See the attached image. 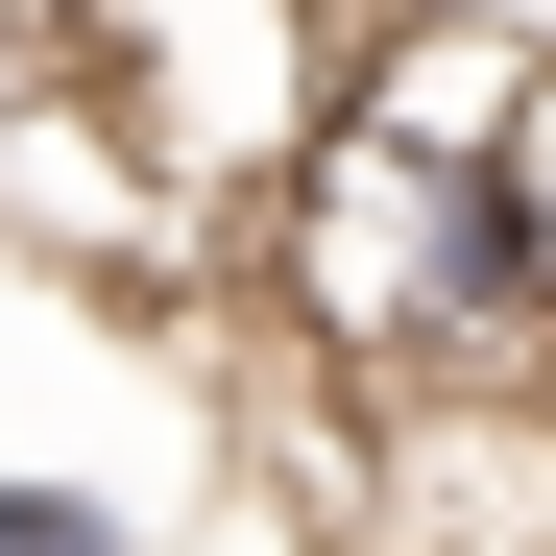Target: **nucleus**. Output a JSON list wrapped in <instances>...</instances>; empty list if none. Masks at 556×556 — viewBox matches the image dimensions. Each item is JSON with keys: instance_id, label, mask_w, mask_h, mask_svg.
<instances>
[{"instance_id": "3", "label": "nucleus", "mask_w": 556, "mask_h": 556, "mask_svg": "<svg viewBox=\"0 0 556 556\" xmlns=\"http://www.w3.org/2000/svg\"><path fill=\"white\" fill-rule=\"evenodd\" d=\"M532 73H556L532 0H388V49H363V98H339V122H388V146H435V169H508Z\"/></svg>"}, {"instance_id": "4", "label": "nucleus", "mask_w": 556, "mask_h": 556, "mask_svg": "<svg viewBox=\"0 0 556 556\" xmlns=\"http://www.w3.org/2000/svg\"><path fill=\"white\" fill-rule=\"evenodd\" d=\"M0 556H146V508H98V484H49V459H0Z\"/></svg>"}, {"instance_id": "5", "label": "nucleus", "mask_w": 556, "mask_h": 556, "mask_svg": "<svg viewBox=\"0 0 556 556\" xmlns=\"http://www.w3.org/2000/svg\"><path fill=\"white\" fill-rule=\"evenodd\" d=\"M484 194H508V266H532V315H556V73H532V122H508Z\"/></svg>"}, {"instance_id": "2", "label": "nucleus", "mask_w": 556, "mask_h": 556, "mask_svg": "<svg viewBox=\"0 0 556 556\" xmlns=\"http://www.w3.org/2000/svg\"><path fill=\"white\" fill-rule=\"evenodd\" d=\"M363 49H388V0H73V73H98L194 194H242V218L339 146Z\"/></svg>"}, {"instance_id": "1", "label": "nucleus", "mask_w": 556, "mask_h": 556, "mask_svg": "<svg viewBox=\"0 0 556 556\" xmlns=\"http://www.w3.org/2000/svg\"><path fill=\"white\" fill-rule=\"evenodd\" d=\"M242 315L266 339H315L339 388H556V315H532V266H508V194L484 169H435L388 122H339L291 194L242 218Z\"/></svg>"}]
</instances>
